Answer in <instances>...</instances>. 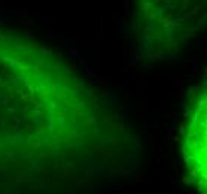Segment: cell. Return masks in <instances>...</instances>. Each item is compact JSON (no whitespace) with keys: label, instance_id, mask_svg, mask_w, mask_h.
Listing matches in <instances>:
<instances>
[{"label":"cell","instance_id":"6da1fadb","mask_svg":"<svg viewBox=\"0 0 207 194\" xmlns=\"http://www.w3.org/2000/svg\"><path fill=\"white\" fill-rule=\"evenodd\" d=\"M131 149L105 93L58 52L0 28V175L27 188L84 184Z\"/></svg>","mask_w":207,"mask_h":194},{"label":"cell","instance_id":"7a4b0ae2","mask_svg":"<svg viewBox=\"0 0 207 194\" xmlns=\"http://www.w3.org/2000/svg\"><path fill=\"white\" fill-rule=\"evenodd\" d=\"M136 32L144 51L164 58L186 45L204 21L206 0H134Z\"/></svg>","mask_w":207,"mask_h":194},{"label":"cell","instance_id":"3957f363","mask_svg":"<svg viewBox=\"0 0 207 194\" xmlns=\"http://www.w3.org/2000/svg\"><path fill=\"white\" fill-rule=\"evenodd\" d=\"M183 158L191 184L206 191V85L198 87L186 115Z\"/></svg>","mask_w":207,"mask_h":194}]
</instances>
